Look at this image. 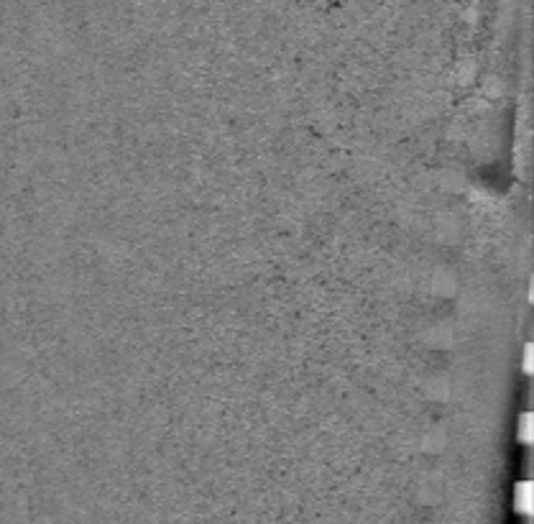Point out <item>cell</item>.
Here are the masks:
<instances>
[{"instance_id": "obj_1", "label": "cell", "mask_w": 534, "mask_h": 524, "mask_svg": "<svg viewBox=\"0 0 534 524\" xmlns=\"http://www.w3.org/2000/svg\"><path fill=\"white\" fill-rule=\"evenodd\" d=\"M514 509L519 511V514H529L532 511V486L527 481L516 483V489H514Z\"/></svg>"}]
</instances>
